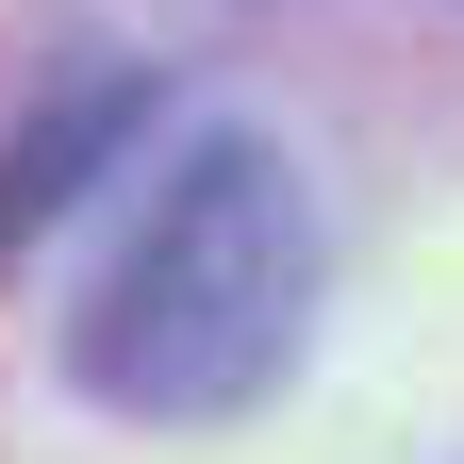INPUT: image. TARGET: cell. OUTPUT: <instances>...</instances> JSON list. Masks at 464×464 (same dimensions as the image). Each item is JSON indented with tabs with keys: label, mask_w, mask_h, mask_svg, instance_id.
Here are the masks:
<instances>
[{
	"label": "cell",
	"mask_w": 464,
	"mask_h": 464,
	"mask_svg": "<svg viewBox=\"0 0 464 464\" xmlns=\"http://www.w3.org/2000/svg\"><path fill=\"white\" fill-rule=\"evenodd\" d=\"M150 116H166V83H150V67H100V83H67V100H50L34 133H0V266H17L50 216H83V183L150 133Z\"/></svg>",
	"instance_id": "2"
},
{
	"label": "cell",
	"mask_w": 464,
	"mask_h": 464,
	"mask_svg": "<svg viewBox=\"0 0 464 464\" xmlns=\"http://www.w3.org/2000/svg\"><path fill=\"white\" fill-rule=\"evenodd\" d=\"M299 332H315V183H299V150L199 133L150 183L133 249L100 266V299L67 315V365H83L100 415L216 431L299 365Z\"/></svg>",
	"instance_id": "1"
}]
</instances>
